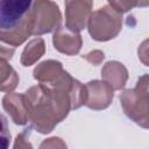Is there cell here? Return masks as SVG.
I'll list each match as a JSON object with an SVG mask.
<instances>
[{
    "mask_svg": "<svg viewBox=\"0 0 149 149\" xmlns=\"http://www.w3.org/2000/svg\"><path fill=\"white\" fill-rule=\"evenodd\" d=\"M2 107L15 125L24 126L28 123V111L23 93H6L2 98Z\"/></svg>",
    "mask_w": 149,
    "mask_h": 149,
    "instance_id": "9c48e42d",
    "label": "cell"
},
{
    "mask_svg": "<svg viewBox=\"0 0 149 149\" xmlns=\"http://www.w3.org/2000/svg\"><path fill=\"white\" fill-rule=\"evenodd\" d=\"M101 78L114 91L122 90L128 80V70L118 61L107 62L101 69Z\"/></svg>",
    "mask_w": 149,
    "mask_h": 149,
    "instance_id": "30bf717a",
    "label": "cell"
},
{
    "mask_svg": "<svg viewBox=\"0 0 149 149\" xmlns=\"http://www.w3.org/2000/svg\"><path fill=\"white\" fill-rule=\"evenodd\" d=\"M19 74L7 61L0 57V92L10 93L19 84Z\"/></svg>",
    "mask_w": 149,
    "mask_h": 149,
    "instance_id": "4fadbf2b",
    "label": "cell"
},
{
    "mask_svg": "<svg viewBox=\"0 0 149 149\" xmlns=\"http://www.w3.org/2000/svg\"><path fill=\"white\" fill-rule=\"evenodd\" d=\"M120 104L128 119L142 128L149 125V99H148V74L139 78L134 88L125 90L120 94Z\"/></svg>",
    "mask_w": 149,
    "mask_h": 149,
    "instance_id": "7a4b0ae2",
    "label": "cell"
},
{
    "mask_svg": "<svg viewBox=\"0 0 149 149\" xmlns=\"http://www.w3.org/2000/svg\"><path fill=\"white\" fill-rule=\"evenodd\" d=\"M23 94L30 128L41 134L51 133L71 109L85 104V86L65 70L54 83L37 84Z\"/></svg>",
    "mask_w": 149,
    "mask_h": 149,
    "instance_id": "6da1fadb",
    "label": "cell"
},
{
    "mask_svg": "<svg viewBox=\"0 0 149 149\" xmlns=\"http://www.w3.org/2000/svg\"><path fill=\"white\" fill-rule=\"evenodd\" d=\"M45 52V43L42 37L33 38L28 42V44L24 47L20 62L23 66H30L35 64Z\"/></svg>",
    "mask_w": 149,
    "mask_h": 149,
    "instance_id": "7c38bea8",
    "label": "cell"
},
{
    "mask_svg": "<svg viewBox=\"0 0 149 149\" xmlns=\"http://www.w3.org/2000/svg\"><path fill=\"white\" fill-rule=\"evenodd\" d=\"M63 72L64 69L61 62L55 59H47L36 65L33 71V76L40 84L48 85L54 83Z\"/></svg>",
    "mask_w": 149,
    "mask_h": 149,
    "instance_id": "8fae6325",
    "label": "cell"
},
{
    "mask_svg": "<svg viewBox=\"0 0 149 149\" xmlns=\"http://www.w3.org/2000/svg\"><path fill=\"white\" fill-rule=\"evenodd\" d=\"M30 127L26 128L22 133L17 134L14 141L13 149H34L30 141H29V135H30Z\"/></svg>",
    "mask_w": 149,
    "mask_h": 149,
    "instance_id": "9a60e30c",
    "label": "cell"
},
{
    "mask_svg": "<svg viewBox=\"0 0 149 149\" xmlns=\"http://www.w3.org/2000/svg\"><path fill=\"white\" fill-rule=\"evenodd\" d=\"M65 26L69 30L79 33L86 28L92 13L93 2L87 0L65 1Z\"/></svg>",
    "mask_w": 149,
    "mask_h": 149,
    "instance_id": "8992f818",
    "label": "cell"
},
{
    "mask_svg": "<svg viewBox=\"0 0 149 149\" xmlns=\"http://www.w3.org/2000/svg\"><path fill=\"white\" fill-rule=\"evenodd\" d=\"M85 106L93 111L107 108L114 98V90L104 80H91L85 85Z\"/></svg>",
    "mask_w": 149,
    "mask_h": 149,
    "instance_id": "52a82bcc",
    "label": "cell"
},
{
    "mask_svg": "<svg viewBox=\"0 0 149 149\" xmlns=\"http://www.w3.org/2000/svg\"><path fill=\"white\" fill-rule=\"evenodd\" d=\"M83 58H85L88 63H91V64H93V65L97 66V65H100L101 62L104 61L105 54H104L101 50H92V51H90L88 54L84 55Z\"/></svg>",
    "mask_w": 149,
    "mask_h": 149,
    "instance_id": "ac0fdd59",
    "label": "cell"
},
{
    "mask_svg": "<svg viewBox=\"0 0 149 149\" xmlns=\"http://www.w3.org/2000/svg\"><path fill=\"white\" fill-rule=\"evenodd\" d=\"M14 52H15V48H13V47H10V45L0 41V57L1 58H3L5 61L8 62V61L12 59Z\"/></svg>",
    "mask_w": 149,
    "mask_h": 149,
    "instance_id": "d6986e66",
    "label": "cell"
},
{
    "mask_svg": "<svg viewBox=\"0 0 149 149\" xmlns=\"http://www.w3.org/2000/svg\"><path fill=\"white\" fill-rule=\"evenodd\" d=\"M107 3L120 14H123V13L130 10L132 8H134L136 6H141V3L137 1H122V0L121 1L120 0L119 1L118 0H109Z\"/></svg>",
    "mask_w": 149,
    "mask_h": 149,
    "instance_id": "2e32d148",
    "label": "cell"
},
{
    "mask_svg": "<svg viewBox=\"0 0 149 149\" xmlns=\"http://www.w3.org/2000/svg\"><path fill=\"white\" fill-rule=\"evenodd\" d=\"M38 149H68V146L64 142V140H62L61 137L52 136L43 140Z\"/></svg>",
    "mask_w": 149,
    "mask_h": 149,
    "instance_id": "e0dca14e",
    "label": "cell"
},
{
    "mask_svg": "<svg viewBox=\"0 0 149 149\" xmlns=\"http://www.w3.org/2000/svg\"><path fill=\"white\" fill-rule=\"evenodd\" d=\"M10 132L8 127L7 118L0 113V149H9Z\"/></svg>",
    "mask_w": 149,
    "mask_h": 149,
    "instance_id": "5bb4252c",
    "label": "cell"
},
{
    "mask_svg": "<svg viewBox=\"0 0 149 149\" xmlns=\"http://www.w3.org/2000/svg\"><path fill=\"white\" fill-rule=\"evenodd\" d=\"M33 6L30 0H1L0 1V30H16L28 23Z\"/></svg>",
    "mask_w": 149,
    "mask_h": 149,
    "instance_id": "5b68a950",
    "label": "cell"
},
{
    "mask_svg": "<svg viewBox=\"0 0 149 149\" xmlns=\"http://www.w3.org/2000/svg\"><path fill=\"white\" fill-rule=\"evenodd\" d=\"M62 14L56 2L49 0L33 1L29 13L30 35L40 36L55 31L61 27Z\"/></svg>",
    "mask_w": 149,
    "mask_h": 149,
    "instance_id": "277c9868",
    "label": "cell"
},
{
    "mask_svg": "<svg viewBox=\"0 0 149 149\" xmlns=\"http://www.w3.org/2000/svg\"><path fill=\"white\" fill-rule=\"evenodd\" d=\"M52 44L55 49L68 56L77 55L83 45V38L79 33L69 30L66 27H59L52 35Z\"/></svg>",
    "mask_w": 149,
    "mask_h": 149,
    "instance_id": "ba28073f",
    "label": "cell"
},
{
    "mask_svg": "<svg viewBox=\"0 0 149 149\" xmlns=\"http://www.w3.org/2000/svg\"><path fill=\"white\" fill-rule=\"evenodd\" d=\"M122 29V14L118 13L108 3L91 13L87 30L91 37L99 42L113 40Z\"/></svg>",
    "mask_w": 149,
    "mask_h": 149,
    "instance_id": "3957f363",
    "label": "cell"
}]
</instances>
